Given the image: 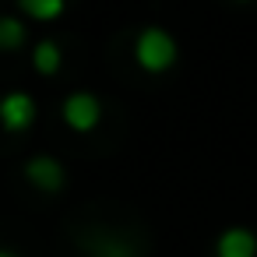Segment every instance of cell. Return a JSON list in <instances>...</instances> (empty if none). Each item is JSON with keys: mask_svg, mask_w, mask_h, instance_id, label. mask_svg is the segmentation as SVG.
<instances>
[{"mask_svg": "<svg viewBox=\"0 0 257 257\" xmlns=\"http://www.w3.org/2000/svg\"><path fill=\"white\" fill-rule=\"evenodd\" d=\"M25 43V25L18 18H0V50H18Z\"/></svg>", "mask_w": 257, "mask_h": 257, "instance_id": "cell-9", "label": "cell"}, {"mask_svg": "<svg viewBox=\"0 0 257 257\" xmlns=\"http://www.w3.org/2000/svg\"><path fill=\"white\" fill-rule=\"evenodd\" d=\"M18 4H22V11H25L29 18H36V22H53V18L64 15V0H18Z\"/></svg>", "mask_w": 257, "mask_h": 257, "instance_id": "cell-8", "label": "cell"}, {"mask_svg": "<svg viewBox=\"0 0 257 257\" xmlns=\"http://www.w3.org/2000/svg\"><path fill=\"white\" fill-rule=\"evenodd\" d=\"M60 60H64V53H60V46L53 43V39H43L39 46H36V53H32V67L39 71V74H57L60 71Z\"/></svg>", "mask_w": 257, "mask_h": 257, "instance_id": "cell-6", "label": "cell"}, {"mask_svg": "<svg viewBox=\"0 0 257 257\" xmlns=\"http://www.w3.org/2000/svg\"><path fill=\"white\" fill-rule=\"evenodd\" d=\"M134 57H138V64H141L145 71L159 74V71H166V67L176 64V39H173L166 29H155V25H152V29H145V32L138 36Z\"/></svg>", "mask_w": 257, "mask_h": 257, "instance_id": "cell-1", "label": "cell"}, {"mask_svg": "<svg viewBox=\"0 0 257 257\" xmlns=\"http://www.w3.org/2000/svg\"><path fill=\"white\" fill-rule=\"evenodd\" d=\"M0 257H15V253H11V250H0Z\"/></svg>", "mask_w": 257, "mask_h": 257, "instance_id": "cell-10", "label": "cell"}, {"mask_svg": "<svg viewBox=\"0 0 257 257\" xmlns=\"http://www.w3.org/2000/svg\"><path fill=\"white\" fill-rule=\"evenodd\" d=\"M25 176H29L32 187H39V190H46V194H57V190L64 187V166H60L53 155H36V159H29V162H25Z\"/></svg>", "mask_w": 257, "mask_h": 257, "instance_id": "cell-4", "label": "cell"}, {"mask_svg": "<svg viewBox=\"0 0 257 257\" xmlns=\"http://www.w3.org/2000/svg\"><path fill=\"white\" fill-rule=\"evenodd\" d=\"M257 253V236L250 229H225L215 243V257H253Z\"/></svg>", "mask_w": 257, "mask_h": 257, "instance_id": "cell-5", "label": "cell"}, {"mask_svg": "<svg viewBox=\"0 0 257 257\" xmlns=\"http://www.w3.org/2000/svg\"><path fill=\"white\" fill-rule=\"evenodd\" d=\"M88 253H92V257H134L131 243H123L120 236H106V232L88 243Z\"/></svg>", "mask_w": 257, "mask_h": 257, "instance_id": "cell-7", "label": "cell"}, {"mask_svg": "<svg viewBox=\"0 0 257 257\" xmlns=\"http://www.w3.org/2000/svg\"><path fill=\"white\" fill-rule=\"evenodd\" d=\"M36 120V99L25 95V92H11L0 99V123H4V131L18 134V131H29Z\"/></svg>", "mask_w": 257, "mask_h": 257, "instance_id": "cell-3", "label": "cell"}, {"mask_svg": "<svg viewBox=\"0 0 257 257\" xmlns=\"http://www.w3.org/2000/svg\"><path fill=\"white\" fill-rule=\"evenodd\" d=\"M64 120H67L71 131L85 134V131H92V127L102 120V106H99L95 95H88V92H74V95H67V102H64Z\"/></svg>", "mask_w": 257, "mask_h": 257, "instance_id": "cell-2", "label": "cell"}]
</instances>
